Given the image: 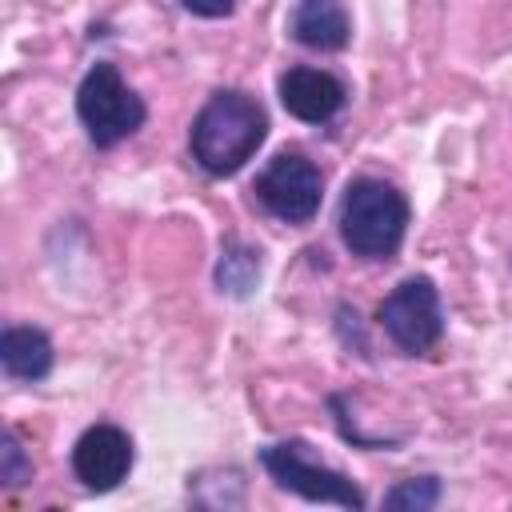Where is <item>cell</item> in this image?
I'll return each instance as SVG.
<instances>
[{"instance_id": "cell-1", "label": "cell", "mask_w": 512, "mask_h": 512, "mask_svg": "<svg viewBox=\"0 0 512 512\" xmlns=\"http://www.w3.org/2000/svg\"><path fill=\"white\" fill-rule=\"evenodd\" d=\"M268 140V112L240 88H220L204 100L188 128V152L208 176H236Z\"/></svg>"}, {"instance_id": "cell-2", "label": "cell", "mask_w": 512, "mask_h": 512, "mask_svg": "<svg viewBox=\"0 0 512 512\" xmlns=\"http://www.w3.org/2000/svg\"><path fill=\"white\" fill-rule=\"evenodd\" d=\"M408 220H412L408 196L380 176L348 180L340 196V212H336L340 240L360 260H392L404 244Z\"/></svg>"}, {"instance_id": "cell-3", "label": "cell", "mask_w": 512, "mask_h": 512, "mask_svg": "<svg viewBox=\"0 0 512 512\" xmlns=\"http://www.w3.org/2000/svg\"><path fill=\"white\" fill-rule=\"evenodd\" d=\"M256 460L260 468L272 476L276 488L308 500V504H336V508H352L360 512L368 504L364 488L344 476L340 468H328L308 440H276V444H264L256 448Z\"/></svg>"}, {"instance_id": "cell-4", "label": "cell", "mask_w": 512, "mask_h": 512, "mask_svg": "<svg viewBox=\"0 0 512 512\" xmlns=\"http://www.w3.org/2000/svg\"><path fill=\"white\" fill-rule=\"evenodd\" d=\"M76 116L96 148H116L148 120V104L128 88L112 60H96L76 88Z\"/></svg>"}, {"instance_id": "cell-5", "label": "cell", "mask_w": 512, "mask_h": 512, "mask_svg": "<svg viewBox=\"0 0 512 512\" xmlns=\"http://www.w3.org/2000/svg\"><path fill=\"white\" fill-rule=\"evenodd\" d=\"M256 204L280 220V224H308L320 212L324 200V176L316 168V160H308L300 148H284L276 152L264 172L252 184Z\"/></svg>"}, {"instance_id": "cell-6", "label": "cell", "mask_w": 512, "mask_h": 512, "mask_svg": "<svg viewBox=\"0 0 512 512\" xmlns=\"http://www.w3.org/2000/svg\"><path fill=\"white\" fill-rule=\"evenodd\" d=\"M380 332L408 356H420L440 344L444 336V304L440 292L428 276H408L400 280L376 308Z\"/></svg>"}, {"instance_id": "cell-7", "label": "cell", "mask_w": 512, "mask_h": 512, "mask_svg": "<svg viewBox=\"0 0 512 512\" xmlns=\"http://www.w3.org/2000/svg\"><path fill=\"white\" fill-rule=\"evenodd\" d=\"M136 464L132 436L120 424H92L72 444V476L88 492H112L128 480Z\"/></svg>"}, {"instance_id": "cell-8", "label": "cell", "mask_w": 512, "mask_h": 512, "mask_svg": "<svg viewBox=\"0 0 512 512\" xmlns=\"http://www.w3.org/2000/svg\"><path fill=\"white\" fill-rule=\"evenodd\" d=\"M276 96H280L284 112L304 120V124H328L348 104L344 80L324 72V68H308V64L284 68L280 80H276Z\"/></svg>"}, {"instance_id": "cell-9", "label": "cell", "mask_w": 512, "mask_h": 512, "mask_svg": "<svg viewBox=\"0 0 512 512\" xmlns=\"http://www.w3.org/2000/svg\"><path fill=\"white\" fill-rule=\"evenodd\" d=\"M288 36L312 52H344L352 40L344 0H296L288 12Z\"/></svg>"}, {"instance_id": "cell-10", "label": "cell", "mask_w": 512, "mask_h": 512, "mask_svg": "<svg viewBox=\"0 0 512 512\" xmlns=\"http://www.w3.org/2000/svg\"><path fill=\"white\" fill-rule=\"evenodd\" d=\"M52 364H56V352H52L48 332H40L32 324H8L0 332V368H4V376L36 384L52 372Z\"/></svg>"}, {"instance_id": "cell-11", "label": "cell", "mask_w": 512, "mask_h": 512, "mask_svg": "<svg viewBox=\"0 0 512 512\" xmlns=\"http://www.w3.org/2000/svg\"><path fill=\"white\" fill-rule=\"evenodd\" d=\"M260 248L244 244V240H224L220 244V260H216V292L220 296H232V300H248L260 284Z\"/></svg>"}, {"instance_id": "cell-12", "label": "cell", "mask_w": 512, "mask_h": 512, "mask_svg": "<svg viewBox=\"0 0 512 512\" xmlns=\"http://www.w3.org/2000/svg\"><path fill=\"white\" fill-rule=\"evenodd\" d=\"M444 496L440 488V476H408V480H396L388 492H384V508H400V512H428L436 508Z\"/></svg>"}, {"instance_id": "cell-13", "label": "cell", "mask_w": 512, "mask_h": 512, "mask_svg": "<svg viewBox=\"0 0 512 512\" xmlns=\"http://www.w3.org/2000/svg\"><path fill=\"white\" fill-rule=\"evenodd\" d=\"M32 472H36L32 452L24 448V440L12 428H4V436H0V484L4 488H24L32 480Z\"/></svg>"}, {"instance_id": "cell-14", "label": "cell", "mask_w": 512, "mask_h": 512, "mask_svg": "<svg viewBox=\"0 0 512 512\" xmlns=\"http://www.w3.org/2000/svg\"><path fill=\"white\" fill-rule=\"evenodd\" d=\"M180 8H188L192 16H204V20H220L236 8V0H180Z\"/></svg>"}]
</instances>
